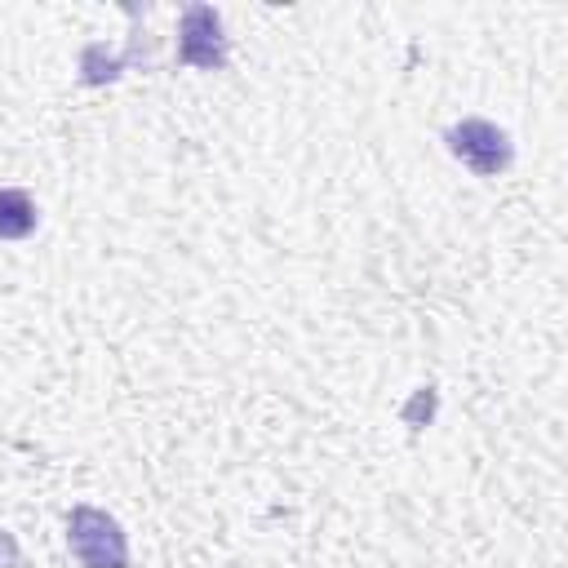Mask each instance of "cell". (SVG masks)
<instances>
[{
  "label": "cell",
  "instance_id": "cell-1",
  "mask_svg": "<svg viewBox=\"0 0 568 568\" xmlns=\"http://www.w3.org/2000/svg\"><path fill=\"white\" fill-rule=\"evenodd\" d=\"M67 546L80 568H129V537L98 506H75L67 515Z\"/></svg>",
  "mask_w": 568,
  "mask_h": 568
},
{
  "label": "cell",
  "instance_id": "cell-4",
  "mask_svg": "<svg viewBox=\"0 0 568 568\" xmlns=\"http://www.w3.org/2000/svg\"><path fill=\"white\" fill-rule=\"evenodd\" d=\"M36 200L22 186H0V240H27L36 231Z\"/></svg>",
  "mask_w": 568,
  "mask_h": 568
},
{
  "label": "cell",
  "instance_id": "cell-2",
  "mask_svg": "<svg viewBox=\"0 0 568 568\" xmlns=\"http://www.w3.org/2000/svg\"><path fill=\"white\" fill-rule=\"evenodd\" d=\"M444 142H448V151H453L470 173H479V178H497V173H506L510 160H515L510 133L497 129L493 120H479V115H466V120L448 124Z\"/></svg>",
  "mask_w": 568,
  "mask_h": 568
},
{
  "label": "cell",
  "instance_id": "cell-3",
  "mask_svg": "<svg viewBox=\"0 0 568 568\" xmlns=\"http://www.w3.org/2000/svg\"><path fill=\"white\" fill-rule=\"evenodd\" d=\"M226 31H222V13L213 4H191L178 22V62L200 67V71H222L226 67Z\"/></svg>",
  "mask_w": 568,
  "mask_h": 568
}]
</instances>
